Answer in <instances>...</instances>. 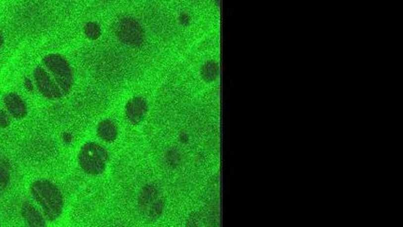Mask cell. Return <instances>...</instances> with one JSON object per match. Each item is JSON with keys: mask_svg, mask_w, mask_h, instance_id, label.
<instances>
[{"mask_svg": "<svg viewBox=\"0 0 403 227\" xmlns=\"http://www.w3.org/2000/svg\"><path fill=\"white\" fill-rule=\"evenodd\" d=\"M30 192L48 222H54L60 217L64 199L60 189L53 182L48 179L36 180L30 185Z\"/></svg>", "mask_w": 403, "mask_h": 227, "instance_id": "6da1fadb", "label": "cell"}, {"mask_svg": "<svg viewBox=\"0 0 403 227\" xmlns=\"http://www.w3.org/2000/svg\"><path fill=\"white\" fill-rule=\"evenodd\" d=\"M109 160L108 151L98 142H86L79 149V168L89 175L98 176L102 174L107 168Z\"/></svg>", "mask_w": 403, "mask_h": 227, "instance_id": "7a4b0ae2", "label": "cell"}, {"mask_svg": "<svg viewBox=\"0 0 403 227\" xmlns=\"http://www.w3.org/2000/svg\"><path fill=\"white\" fill-rule=\"evenodd\" d=\"M42 63L55 79L64 97L67 96L74 86V73L68 61L59 53H50L43 58Z\"/></svg>", "mask_w": 403, "mask_h": 227, "instance_id": "3957f363", "label": "cell"}, {"mask_svg": "<svg viewBox=\"0 0 403 227\" xmlns=\"http://www.w3.org/2000/svg\"><path fill=\"white\" fill-rule=\"evenodd\" d=\"M115 30L118 39L131 47L140 46L145 40V30L137 20L132 17L118 20Z\"/></svg>", "mask_w": 403, "mask_h": 227, "instance_id": "277c9868", "label": "cell"}, {"mask_svg": "<svg viewBox=\"0 0 403 227\" xmlns=\"http://www.w3.org/2000/svg\"><path fill=\"white\" fill-rule=\"evenodd\" d=\"M33 79L34 85L46 99L57 100L64 97L55 79L43 65L33 70Z\"/></svg>", "mask_w": 403, "mask_h": 227, "instance_id": "5b68a950", "label": "cell"}, {"mask_svg": "<svg viewBox=\"0 0 403 227\" xmlns=\"http://www.w3.org/2000/svg\"><path fill=\"white\" fill-rule=\"evenodd\" d=\"M148 112L147 99L141 96H136L128 100L125 106V116L131 124H139L146 118Z\"/></svg>", "mask_w": 403, "mask_h": 227, "instance_id": "8992f818", "label": "cell"}, {"mask_svg": "<svg viewBox=\"0 0 403 227\" xmlns=\"http://www.w3.org/2000/svg\"><path fill=\"white\" fill-rule=\"evenodd\" d=\"M4 104L10 116L14 119H22L28 115V106L24 99L16 93H9L4 97Z\"/></svg>", "mask_w": 403, "mask_h": 227, "instance_id": "52a82bcc", "label": "cell"}, {"mask_svg": "<svg viewBox=\"0 0 403 227\" xmlns=\"http://www.w3.org/2000/svg\"><path fill=\"white\" fill-rule=\"evenodd\" d=\"M21 215L29 227H46L47 220L42 211L30 202L23 203L21 207Z\"/></svg>", "mask_w": 403, "mask_h": 227, "instance_id": "ba28073f", "label": "cell"}, {"mask_svg": "<svg viewBox=\"0 0 403 227\" xmlns=\"http://www.w3.org/2000/svg\"><path fill=\"white\" fill-rule=\"evenodd\" d=\"M141 204L145 211L150 216H157V213H161L163 209V203L157 191L155 188L150 187L144 190L141 196Z\"/></svg>", "mask_w": 403, "mask_h": 227, "instance_id": "9c48e42d", "label": "cell"}, {"mask_svg": "<svg viewBox=\"0 0 403 227\" xmlns=\"http://www.w3.org/2000/svg\"><path fill=\"white\" fill-rule=\"evenodd\" d=\"M118 133L117 125L111 119H103L97 126L98 137L105 142H114L117 139Z\"/></svg>", "mask_w": 403, "mask_h": 227, "instance_id": "30bf717a", "label": "cell"}, {"mask_svg": "<svg viewBox=\"0 0 403 227\" xmlns=\"http://www.w3.org/2000/svg\"><path fill=\"white\" fill-rule=\"evenodd\" d=\"M83 32H84L85 36L89 40H92V41L99 39V37L101 36V34H102L101 27H100L99 23L96 22V21H89V22H87L83 27Z\"/></svg>", "mask_w": 403, "mask_h": 227, "instance_id": "8fae6325", "label": "cell"}, {"mask_svg": "<svg viewBox=\"0 0 403 227\" xmlns=\"http://www.w3.org/2000/svg\"><path fill=\"white\" fill-rule=\"evenodd\" d=\"M219 68L216 62H207L201 69V76L207 81H212L217 79Z\"/></svg>", "mask_w": 403, "mask_h": 227, "instance_id": "7c38bea8", "label": "cell"}, {"mask_svg": "<svg viewBox=\"0 0 403 227\" xmlns=\"http://www.w3.org/2000/svg\"><path fill=\"white\" fill-rule=\"evenodd\" d=\"M10 124V119L7 112L0 110V128H7Z\"/></svg>", "mask_w": 403, "mask_h": 227, "instance_id": "4fadbf2b", "label": "cell"}, {"mask_svg": "<svg viewBox=\"0 0 403 227\" xmlns=\"http://www.w3.org/2000/svg\"><path fill=\"white\" fill-rule=\"evenodd\" d=\"M24 86L29 92H33L34 91V83L31 81L30 78H25L24 79Z\"/></svg>", "mask_w": 403, "mask_h": 227, "instance_id": "5bb4252c", "label": "cell"}, {"mask_svg": "<svg viewBox=\"0 0 403 227\" xmlns=\"http://www.w3.org/2000/svg\"><path fill=\"white\" fill-rule=\"evenodd\" d=\"M179 21H180L181 24H187L188 21H189L188 14H186V13H181V14L179 15Z\"/></svg>", "mask_w": 403, "mask_h": 227, "instance_id": "9a60e30c", "label": "cell"}, {"mask_svg": "<svg viewBox=\"0 0 403 227\" xmlns=\"http://www.w3.org/2000/svg\"><path fill=\"white\" fill-rule=\"evenodd\" d=\"M3 44H4V38H3L2 34L0 33V48L3 46Z\"/></svg>", "mask_w": 403, "mask_h": 227, "instance_id": "2e32d148", "label": "cell"}]
</instances>
